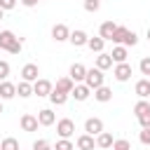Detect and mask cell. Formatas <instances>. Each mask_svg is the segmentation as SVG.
I'll return each mask as SVG.
<instances>
[{"instance_id":"cell-36","label":"cell","mask_w":150,"mask_h":150,"mask_svg":"<svg viewBox=\"0 0 150 150\" xmlns=\"http://www.w3.org/2000/svg\"><path fill=\"white\" fill-rule=\"evenodd\" d=\"M7 75H9V63L7 61H0V82L7 80Z\"/></svg>"},{"instance_id":"cell-40","label":"cell","mask_w":150,"mask_h":150,"mask_svg":"<svg viewBox=\"0 0 150 150\" xmlns=\"http://www.w3.org/2000/svg\"><path fill=\"white\" fill-rule=\"evenodd\" d=\"M2 16H5V9H2V7H0V19H2Z\"/></svg>"},{"instance_id":"cell-33","label":"cell","mask_w":150,"mask_h":150,"mask_svg":"<svg viewBox=\"0 0 150 150\" xmlns=\"http://www.w3.org/2000/svg\"><path fill=\"white\" fill-rule=\"evenodd\" d=\"M21 49H23V42H21V38H16V40L12 42V47H9L7 52H9V54H19Z\"/></svg>"},{"instance_id":"cell-13","label":"cell","mask_w":150,"mask_h":150,"mask_svg":"<svg viewBox=\"0 0 150 150\" xmlns=\"http://www.w3.org/2000/svg\"><path fill=\"white\" fill-rule=\"evenodd\" d=\"M94 148H96V141H94L91 134H82V136H77V150H94Z\"/></svg>"},{"instance_id":"cell-41","label":"cell","mask_w":150,"mask_h":150,"mask_svg":"<svg viewBox=\"0 0 150 150\" xmlns=\"http://www.w3.org/2000/svg\"><path fill=\"white\" fill-rule=\"evenodd\" d=\"M148 40H150V28H148Z\"/></svg>"},{"instance_id":"cell-37","label":"cell","mask_w":150,"mask_h":150,"mask_svg":"<svg viewBox=\"0 0 150 150\" xmlns=\"http://www.w3.org/2000/svg\"><path fill=\"white\" fill-rule=\"evenodd\" d=\"M138 138H141V143H143V145H150V127H148V129H143V131L138 134Z\"/></svg>"},{"instance_id":"cell-1","label":"cell","mask_w":150,"mask_h":150,"mask_svg":"<svg viewBox=\"0 0 150 150\" xmlns=\"http://www.w3.org/2000/svg\"><path fill=\"white\" fill-rule=\"evenodd\" d=\"M110 42H115V45H124V47H134V45H138V35H136L134 30L124 28V26H117L115 33H112V38H110Z\"/></svg>"},{"instance_id":"cell-10","label":"cell","mask_w":150,"mask_h":150,"mask_svg":"<svg viewBox=\"0 0 150 150\" xmlns=\"http://www.w3.org/2000/svg\"><path fill=\"white\" fill-rule=\"evenodd\" d=\"M68 35H70V30H68V26H66V23H56V26L52 28V38H54L56 42H66V40H68Z\"/></svg>"},{"instance_id":"cell-9","label":"cell","mask_w":150,"mask_h":150,"mask_svg":"<svg viewBox=\"0 0 150 150\" xmlns=\"http://www.w3.org/2000/svg\"><path fill=\"white\" fill-rule=\"evenodd\" d=\"M14 96H16V84L2 80V82H0V101H9V98H14Z\"/></svg>"},{"instance_id":"cell-29","label":"cell","mask_w":150,"mask_h":150,"mask_svg":"<svg viewBox=\"0 0 150 150\" xmlns=\"http://www.w3.org/2000/svg\"><path fill=\"white\" fill-rule=\"evenodd\" d=\"M112 150H131V143L127 138H120V141H112Z\"/></svg>"},{"instance_id":"cell-4","label":"cell","mask_w":150,"mask_h":150,"mask_svg":"<svg viewBox=\"0 0 150 150\" xmlns=\"http://www.w3.org/2000/svg\"><path fill=\"white\" fill-rule=\"evenodd\" d=\"M112 75H115L117 82H127V80L131 77V66H129L127 61H124V63H117L115 70H112Z\"/></svg>"},{"instance_id":"cell-32","label":"cell","mask_w":150,"mask_h":150,"mask_svg":"<svg viewBox=\"0 0 150 150\" xmlns=\"http://www.w3.org/2000/svg\"><path fill=\"white\" fill-rule=\"evenodd\" d=\"M33 150H52V145H49V141H45V138H38V141L33 143Z\"/></svg>"},{"instance_id":"cell-21","label":"cell","mask_w":150,"mask_h":150,"mask_svg":"<svg viewBox=\"0 0 150 150\" xmlns=\"http://www.w3.org/2000/svg\"><path fill=\"white\" fill-rule=\"evenodd\" d=\"M136 96H138V98H148V96H150V80L143 77V80L136 82Z\"/></svg>"},{"instance_id":"cell-3","label":"cell","mask_w":150,"mask_h":150,"mask_svg":"<svg viewBox=\"0 0 150 150\" xmlns=\"http://www.w3.org/2000/svg\"><path fill=\"white\" fill-rule=\"evenodd\" d=\"M56 134H59L61 138H70V136L75 134V122H73L70 117L59 120V122H56Z\"/></svg>"},{"instance_id":"cell-5","label":"cell","mask_w":150,"mask_h":150,"mask_svg":"<svg viewBox=\"0 0 150 150\" xmlns=\"http://www.w3.org/2000/svg\"><path fill=\"white\" fill-rule=\"evenodd\" d=\"M84 131L91 134V136H98V134L103 131V120H101V117H89V120L84 122Z\"/></svg>"},{"instance_id":"cell-8","label":"cell","mask_w":150,"mask_h":150,"mask_svg":"<svg viewBox=\"0 0 150 150\" xmlns=\"http://www.w3.org/2000/svg\"><path fill=\"white\" fill-rule=\"evenodd\" d=\"M89 94H91V89H89L84 82H77V84L73 87V91H70V96H73L75 101H87V98H89Z\"/></svg>"},{"instance_id":"cell-44","label":"cell","mask_w":150,"mask_h":150,"mask_svg":"<svg viewBox=\"0 0 150 150\" xmlns=\"http://www.w3.org/2000/svg\"><path fill=\"white\" fill-rule=\"evenodd\" d=\"M98 150H103V148H98Z\"/></svg>"},{"instance_id":"cell-7","label":"cell","mask_w":150,"mask_h":150,"mask_svg":"<svg viewBox=\"0 0 150 150\" xmlns=\"http://www.w3.org/2000/svg\"><path fill=\"white\" fill-rule=\"evenodd\" d=\"M54 87H52V82L49 80H35L33 82V94H38V96H49V91H52Z\"/></svg>"},{"instance_id":"cell-26","label":"cell","mask_w":150,"mask_h":150,"mask_svg":"<svg viewBox=\"0 0 150 150\" xmlns=\"http://www.w3.org/2000/svg\"><path fill=\"white\" fill-rule=\"evenodd\" d=\"M103 45H105V40H103L101 35H98V38H89V40H87V47H89L91 52H96V54H98V52H103Z\"/></svg>"},{"instance_id":"cell-22","label":"cell","mask_w":150,"mask_h":150,"mask_svg":"<svg viewBox=\"0 0 150 150\" xmlns=\"http://www.w3.org/2000/svg\"><path fill=\"white\" fill-rule=\"evenodd\" d=\"M68 96H70V94H66V91H59V89H52V91H49V101H52L54 105H63V103L68 101Z\"/></svg>"},{"instance_id":"cell-11","label":"cell","mask_w":150,"mask_h":150,"mask_svg":"<svg viewBox=\"0 0 150 150\" xmlns=\"http://www.w3.org/2000/svg\"><path fill=\"white\" fill-rule=\"evenodd\" d=\"M38 75H40V70H38V66H35V63H26V66L21 68V77H23L26 82H35V80H38Z\"/></svg>"},{"instance_id":"cell-18","label":"cell","mask_w":150,"mask_h":150,"mask_svg":"<svg viewBox=\"0 0 150 150\" xmlns=\"http://www.w3.org/2000/svg\"><path fill=\"white\" fill-rule=\"evenodd\" d=\"M96 68H98V70H108V68H112V59H110V54L98 52V56H96Z\"/></svg>"},{"instance_id":"cell-31","label":"cell","mask_w":150,"mask_h":150,"mask_svg":"<svg viewBox=\"0 0 150 150\" xmlns=\"http://www.w3.org/2000/svg\"><path fill=\"white\" fill-rule=\"evenodd\" d=\"M54 150H73V143L68 141V138H59L56 141V148Z\"/></svg>"},{"instance_id":"cell-6","label":"cell","mask_w":150,"mask_h":150,"mask_svg":"<svg viewBox=\"0 0 150 150\" xmlns=\"http://www.w3.org/2000/svg\"><path fill=\"white\" fill-rule=\"evenodd\" d=\"M84 75H87V68L82 66V63H73L70 66V70H68V77L77 84V82H84Z\"/></svg>"},{"instance_id":"cell-2","label":"cell","mask_w":150,"mask_h":150,"mask_svg":"<svg viewBox=\"0 0 150 150\" xmlns=\"http://www.w3.org/2000/svg\"><path fill=\"white\" fill-rule=\"evenodd\" d=\"M84 84H87L89 89L101 87V84H103V70H98V68H89L87 75H84Z\"/></svg>"},{"instance_id":"cell-39","label":"cell","mask_w":150,"mask_h":150,"mask_svg":"<svg viewBox=\"0 0 150 150\" xmlns=\"http://www.w3.org/2000/svg\"><path fill=\"white\" fill-rule=\"evenodd\" d=\"M40 0H21V5H26V7H35Z\"/></svg>"},{"instance_id":"cell-42","label":"cell","mask_w":150,"mask_h":150,"mask_svg":"<svg viewBox=\"0 0 150 150\" xmlns=\"http://www.w3.org/2000/svg\"><path fill=\"white\" fill-rule=\"evenodd\" d=\"M0 112H2V103H0Z\"/></svg>"},{"instance_id":"cell-30","label":"cell","mask_w":150,"mask_h":150,"mask_svg":"<svg viewBox=\"0 0 150 150\" xmlns=\"http://www.w3.org/2000/svg\"><path fill=\"white\" fill-rule=\"evenodd\" d=\"M84 9L87 12H98L101 9V0H84Z\"/></svg>"},{"instance_id":"cell-35","label":"cell","mask_w":150,"mask_h":150,"mask_svg":"<svg viewBox=\"0 0 150 150\" xmlns=\"http://www.w3.org/2000/svg\"><path fill=\"white\" fill-rule=\"evenodd\" d=\"M138 68H141V73H143V75H150V56L141 59V66H138Z\"/></svg>"},{"instance_id":"cell-28","label":"cell","mask_w":150,"mask_h":150,"mask_svg":"<svg viewBox=\"0 0 150 150\" xmlns=\"http://www.w3.org/2000/svg\"><path fill=\"white\" fill-rule=\"evenodd\" d=\"M0 150H19V141L9 136V138H5V141L0 143Z\"/></svg>"},{"instance_id":"cell-14","label":"cell","mask_w":150,"mask_h":150,"mask_svg":"<svg viewBox=\"0 0 150 150\" xmlns=\"http://www.w3.org/2000/svg\"><path fill=\"white\" fill-rule=\"evenodd\" d=\"M94 98H96V101H101V103H108V101L112 98V89H108L105 84H101V87H96V89H94Z\"/></svg>"},{"instance_id":"cell-25","label":"cell","mask_w":150,"mask_h":150,"mask_svg":"<svg viewBox=\"0 0 150 150\" xmlns=\"http://www.w3.org/2000/svg\"><path fill=\"white\" fill-rule=\"evenodd\" d=\"M16 94H19L21 98H28V96L33 94V84H30V82H26V80H21V82L16 84Z\"/></svg>"},{"instance_id":"cell-19","label":"cell","mask_w":150,"mask_h":150,"mask_svg":"<svg viewBox=\"0 0 150 150\" xmlns=\"http://www.w3.org/2000/svg\"><path fill=\"white\" fill-rule=\"evenodd\" d=\"M54 112L49 110V108H45V110H40L38 112V124H42V127H49V124H54Z\"/></svg>"},{"instance_id":"cell-23","label":"cell","mask_w":150,"mask_h":150,"mask_svg":"<svg viewBox=\"0 0 150 150\" xmlns=\"http://www.w3.org/2000/svg\"><path fill=\"white\" fill-rule=\"evenodd\" d=\"M14 40H16V35L12 30H0V49H9Z\"/></svg>"},{"instance_id":"cell-16","label":"cell","mask_w":150,"mask_h":150,"mask_svg":"<svg viewBox=\"0 0 150 150\" xmlns=\"http://www.w3.org/2000/svg\"><path fill=\"white\" fill-rule=\"evenodd\" d=\"M115 28H117V23H115V21H103V23H101V28H98V35H101L103 40H110V38H112V33H115Z\"/></svg>"},{"instance_id":"cell-43","label":"cell","mask_w":150,"mask_h":150,"mask_svg":"<svg viewBox=\"0 0 150 150\" xmlns=\"http://www.w3.org/2000/svg\"><path fill=\"white\" fill-rule=\"evenodd\" d=\"M148 103H150V96H148Z\"/></svg>"},{"instance_id":"cell-34","label":"cell","mask_w":150,"mask_h":150,"mask_svg":"<svg viewBox=\"0 0 150 150\" xmlns=\"http://www.w3.org/2000/svg\"><path fill=\"white\" fill-rule=\"evenodd\" d=\"M138 124H141L143 129H148V127H150V110H148V112H143V115H138Z\"/></svg>"},{"instance_id":"cell-12","label":"cell","mask_w":150,"mask_h":150,"mask_svg":"<svg viewBox=\"0 0 150 150\" xmlns=\"http://www.w3.org/2000/svg\"><path fill=\"white\" fill-rule=\"evenodd\" d=\"M68 40L73 42V47H84V45H87V40H89V35H87L84 30H70Z\"/></svg>"},{"instance_id":"cell-20","label":"cell","mask_w":150,"mask_h":150,"mask_svg":"<svg viewBox=\"0 0 150 150\" xmlns=\"http://www.w3.org/2000/svg\"><path fill=\"white\" fill-rule=\"evenodd\" d=\"M96 148H103V150L112 148V134H108V131H101V134L96 136Z\"/></svg>"},{"instance_id":"cell-24","label":"cell","mask_w":150,"mask_h":150,"mask_svg":"<svg viewBox=\"0 0 150 150\" xmlns=\"http://www.w3.org/2000/svg\"><path fill=\"white\" fill-rule=\"evenodd\" d=\"M73 87H75V82H73L70 77H61V80H56V87H54V89H59V91H66V94H70V91H73Z\"/></svg>"},{"instance_id":"cell-15","label":"cell","mask_w":150,"mask_h":150,"mask_svg":"<svg viewBox=\"0 0 150 150\" xmlns=\"http://www.w3.org/2000/svg\"><path fill=\"white\" fill-rule=\"evenodd\" d=\"M21 129L23 131H38V117L35 115H21Z\"/></svg>"},{"instance_id":"cell-27","label":"cell","mask_w":150,"mask_h":150,"mask_svg":"<svg viewBox=\"0 0 150 150\" xmlns=\"http://www.w3.org/2000/svg\"><path fill=\"white\" fill-rule=\"evenodd\" d=\"M150 110V103H148V98H141L136 105H134V112H136V117L138 115H143V112H148Z\"/></svg>"},{"instance_id":"cell-38","label":"cell","mask_w":150,"mask_h":150,"mask_svg":"<svg viewBox=\"0 0 150 150\" xmlns=\"http://www.w3.org/2000/svg\"><path fill=\"white\" fill-rule=\"evenodd\" d=\"M0 7L7 12V9H14L16 7V0H0Z\"/></svg>"},{"instance_id":"cell-17","label":"cell","mask_w":150,"mask_h":150,"mask_svg":"<svg viewBox=\"0 0 150 150\" xmlns=\"http://www.w3.org/2000/svg\"><path fill=\"white\" fill-rule=\"evenodd\" d=\"M110 59H112V63H124V61H127V47H124V45H117V47H112V52H110Z\"/></svg>"}]
</instances>
